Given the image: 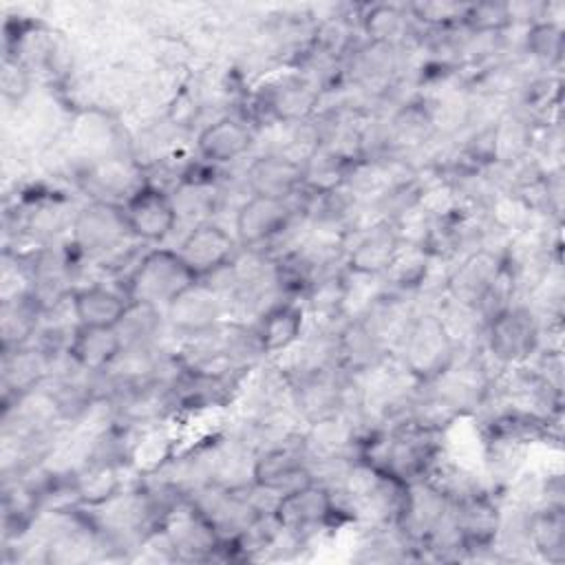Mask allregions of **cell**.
<instances>
[{
    "label": "cell",
    "mask_w": 565,
    "mask_h": 565,
    "mask_svg": "<svg viewBox=\"0 0 565 565\" xmlns=\"http://www.w3.org/2000/svg\"><path fill=\"white\" fill-rule=\"evenodd\" d=\"M461 347L437 309H417L402 340L395 347V360L417 384H433L459 355Z\"/></svg>",
    "instance_id": "cell-1"
},
{
    "label": "cell",
    "mask_w": 565,
    "mask_h": 565,
    "mask_svg": "<svg viewBox=\"0 0 565 565\" xmlns=\"http://www.w3.org/2000/svg\"><path fill=\"white\" fill-rule=\"evenodd\" d=\"M543 329L539 311L516 300L486 320L481 342L488 358L505 371L534 360L543 349Z\"/></svg>",
    "instance_id": "cell-2"
},
{
    "label": "cell",
    "mask_w": 565,
    "mask_h": 565,
    "mask_svg": "<svg viewBox=\"0 0 565 565\" xmlns=\"http://www.w3.org/2000/svg\"><path fill=\"white\" fill-rule=\"evenodd\" d=\"M269 512L285 532L294 534L305 545L318 534L351 521L335 492L316 479L276 497Z\"/></svg>",
    "instance_id": "cell-3"
},
{
    "label": "cell",
    "mask_w": 565,
    "mask_h": 565,
    "mask_svg": "<svg viewBox=\"0 0 565 565\" xmlns=\"http://www.w3.org/2000/svg\"><path fill=\"white\" fill-rule=\"evenodd\" d=\"M194 282L196 276L179 258L174 247H154L137 258L121 287L132 302L166 311V307Z\"/></svg>",
    "instance_id": "cell-4"
},
{
    "label": "cell",
    "mask_w": 565,
    "mask_h": 565,
    "mask_svg": "<svg viewBox=\"0 0 565 565\" xmlns=\"http://www.w3.org/2000/svg\"><path fill=\"white\" fill-rule=\"evenodd\" d=\"M313 481L302 433H291L256 450L252 486L271 501L289 490Z\"/></svg>",
    "instance_id": "cell-5"
},
{
    "label": "cell",
    "mask_w": 565,
    "mask_h": 565,
    "mask_svg": "<svg viewBox=\"0 0 565 565\" xmlns=\"http://www.w3.org/2000/svg\"><path fill=\"white\" fill-rule=\"evenodd\" d=\"M172 561H225V541L214 525L183 497L159 523Z\"/></svg>",
    "instance_id": "cell-6"
},
{
    "label": "cell",
    "mask_w": 565,
    "mask_h": 565,
    "mask_svg": "<svg viewBox=\"0 0 565 565\" xmlns=\"http://www.w3.org/2000/svg\"><path fill=\"white\" fill-rule=\"evenodd\" d=\"M298 201H280L247 194L234 212V236L241 249L269 252V247L294 230L300 218Z\"/></svg>",
    "instance_id": "cell-7"
},
{
    "label": "cell",
    "mask_w": 565,
    "mask_h": 565,
    "mask_svg": "<svg viewBox=\"0 0 565 565\" xmlns=\"http://www.w3.org/2000/svg\"><path fill=\"white\" fill-rule=\"evenodd\" d=\"M320 99L322 88L300 71H291L263 84L254 97V110L274 124L298 126L318 113Z\"/></svg>",
    "instance_id": "cell-8"
},
{
    "label": "cell",
    "mask_w": 565,
    "mask_h": 565,
    "mask_svg": "<svg viewBox=\"0 0 565 565\" xmlns=\"http://www.w3.org/2000/svg\"><path fill=\"white\" fill-rule=\"evenodd\" d=\"M135 238L128 230L121 203L93 199L71 221V245L86 256H104Z\"/></svg>",
    "instance_id": "cell-9"
},
{
    "label": "cell",
    "mask_w": 565,
    "mask_h": 565,
    "mask_svg": "<svg viewBox=\"0 0 565 565\" xmlns=\"http://www.w3.org/2000/svg\"><path fill=\"white\" fill-rule=\"evenodd\" d=\"M121 210L135 241L163 243L179 225V210L174 196L152 181H143L126 201Z\"/></svg>",
    "instance_id": "cell-10"
},
{
    "label": "cell",
    "mask_w": 565,
    "mask_h": 565,
    "mask_svg": "<svg viewBox=\"0 0 565 565\" xmlns=\"http://www.w3.org/2000/svg\"><path fill=\"white\" fill-rule=\"evenodd\" d=\"M174 249L188 269L196 276V280L210 278L216 271L230 267L241 254V245L234 232H227V227L212 218L194 223Z\"/></svg>",
    "instance_id": "cell-11"
},
{
    "label": "cell",
    "mask_w": 565,
    "mask_h": 565,
    "mask_svg": "<svg viewBox=\"0 0 565 565\" xmlns=\"http://www.w3.org/2000/svg\"><path fill=\"white\" fill-rule=\"evenodd\" d=\"M230 311L227 298L205 280H196L166 307V324L183 340L218 327Z\"/></svg>",
    "instance_id": "cell-12"
},
{
    "label": "cell",
    "mask_w": 565,
    "mask_h": 565,
    "mask_svg": "<svg viewBox=\"0 0 565 565\" xmlns=\"http://www.w3.org/2000/svg\"><path fill=\"white\" fill-rule=\"evenodd\" d=\"M247 194L296 201L305 188L302 159L289 152L271 150L252 157L243 174Z\"/></svg>",
    "instance_id": "cell-13"
},
{
    "label": "cell",
    "mask_w": 565,
    "mask_h": 565,
    "mask_svg": "<svg viewBox=\"0 0 565 565\" xmlns=\"http://www.w3.org/2000/svg\"><path fill=\"white\" fill-rule=\"evenodd\" d=\"M307 309L300 298H276L260 309L254 335L263 358H280L296 349L307 333Z\"/></svg>",
    "instance_id": "cell-14"
},
{
    "label": "cell",
    "mask_w": 565,
    "mask_h": 565,
    "mask_svg": "<svg viewBox=\"0 0 565 565\" xmlns=\"http://www.w3.org/2000/svg\"><path fill=\"white\" fill-rule=\"evenodd\" d=\"M353 238L351 245H344L342 267L353 276L384 278L393 258L402 245V236L391 221H373Z\"/></svg>",
    "instance_id": "cell-15"
},
{
    "label": "cell",
    "mask_w": 565,
    "mask_h": 565,
    "mask_svg": "<svg viewBox=\"0 0 565 565\" xmlns=\"http://www.w3.org/2000/svg\"><path fill=\"white\" fill-rule=\"evenodd\" d=\"M256 141V126L245 117L223 115L205 124L196 135V154L207 166H227L243 159Z\"/></svg>",
    "instance_id": "cell-16"
},
{
    "label": "cell",
    "mask_w": 565,
    "mask_h": 565,
    "mask_svg": "<svg viewBox=\"0 0 565 565\" xmlns=\"http://www.w3.org/2000/svg\"><path fill=\"white\" fill-rule=\"evenodd\" d=\"M60 355H53L38 342H29L24 347L2 351V393L4 404L44 386Z\"/></svg>",
    "instance_id": "cell-17"
},
{
    "label": "cell",
    "mask_w": 565,
    "mask_h": 565,
    "mask_svg": "<svg viewBox=\"0 0 565 565\" xmlns=\"http://www.w3.org/2000/svg\"><path fill=\"white\" fill-rule=\"evenodd\" d=\"M128 305L130 298L124 287L102 282L75 287L71 294V316L79 327H117Z\"/></svg>",
    "instance_id": "cell-18"
},
{
    "label": "cell",
    "mask_w": 565,
    "mask_h": 565,
    "mask_svg": "<svg viewBox=\"0 0 565 565\" xmlns=\"http://www.w3.org/2000/svg\"><path fill=\"white\" fill-rule=\"evenodd\" d=\"M124 351L117 327H75L66 347L68 360L86 373H104Z\"/></svg>",
    "instance_id": "cell-19"
},
{
    "label": "cell",
    "mask_w": 565,
    "mask_h": 565,
    "mask_svg": "<svg viewBox=\"0 0 565 565\" xmlns=\"http://www.w3.org/2000/svg\"><path fill=\"white\" fill-rule=\"evenodd\" d=\"M527 550L552 565L565 563V508L536 503L525 514Z\"/></svg>",
    "instance_id": "cell-20"
},
{
    "label": "cell",
    "mask_w": 565,
    "mask_h": 565,
    "mask_svg": "<svg viewBox=\"0 0 565 565\" xmlns=\"http://www.w3.org/2000/svg\"><path fill=\"white\" fill-rule=\"evenodd\" d=\"M44 320V309L29 294H18L2 298L0 309V333H2V351L24 347L35 340Z\"/></svg>",
    "instance_id": "cell-21"
},
{
    "label": "cell",
    "mask_w": 565,
    "mask_h": 565,
    "mask_svg": "<svg viewBox=\"0 0 565 565\" xmlns=\"http://www.w3.org/2000/svg\"><path fill=\"white\" fill-rule=\"evenodd\" d=\"M360 31L366 35V42L393 44L402 40L408 29L411 15L406 7L397 4H366L358 18Z\"/></svg>",
    "instance_id": "cell-22"
},
{
    "label": "cell",
    "mask_w": 565,
    "mask_h": 565,
    "mask_svg": "<svg viewBox=\"0 0 565 565\" xmlns=\"http://www.w3.org/2000/svg\"><path fill=\"white\" fill-rule=\"evenodd\" d=\"M163 327H168L163 309L130 300L124 318L117 324V331L124 340V347H154Z\"/></svg>",
    "instance_id": "cell-23"
},
{
    "label": "cell",
    "mask_w": 565,
    "mask_h": 565,
    "mask_svg": "<svg viewBox=\"0 0 565 565\" xmlns=\"http://www.w3.org/2000/svg\"><path fill=\"white\" fill-rule=\"evenodd\" d=\"M525 53L539 64L552 68L563 60V26L550 18H539L527 24Z\"/></svg>",
    "instance_id": "cell-24"
},
{
    "label": "cell",
    "mask_w": 565,
    "mask_h": 565,
    "mask_svg": "<svg viewBox=\"0 0 565 565\" xmlns=\"http://www.w3.org/2000/svg\"><path fill=\"white\" fill-rule=\"evenodd\" d=\"M512 24H514L512 4L477 2V4H468L461 29H466L470 35L494 38V35L505 33Z\"/></svg>",
    "instance_id": "cell-25"
},
{
    "label": "cell",
    "mask_w": 565,
    "mask_h": 565,
    "mask_svg": "<svg viewBox=\"0 0 565 565\" xmlns=\"http://www.w3.org/2000/svg\"><path fill=\"white\" fill-rule=\"evenodd\" d=\"M413 22L430 29V31H448L463 24V15L468 4L463 2H413L406 7Z\"/></svg>",
    "instance_id": "cell-26"
},
{
    "label": "cell",
    "mask_w": 565,
    "mask_h": 565,
    "mask_svg": "<svg viewBox=\"0 0 565 565\" xmlns=\"http://www.w3.org/2000/svg\"><path fill=\"white\" fill-rule=\"evenodd\" d=\"M2 90L7 99L20 102L29 93V68L22 60L13 55H4V71H2Z\"/></svg>",
    "instance_id": "cell-27"
}]
</instances>
